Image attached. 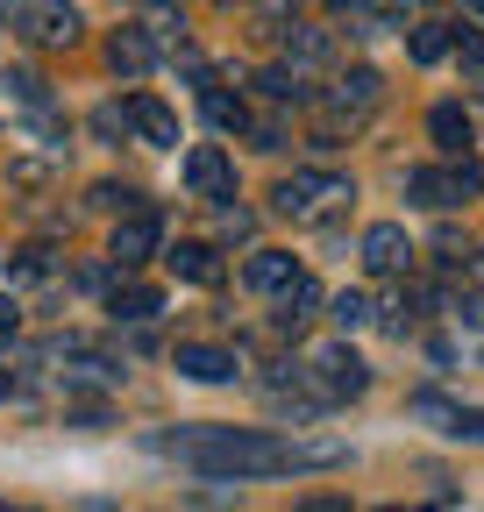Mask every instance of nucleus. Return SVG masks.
I'll use <instances>...</instances> for the list:
<instances>
[{
	"instance_id": "473e14b6",
	"label": "nucleus",
	"mask_w": 484,
	"mask_h": 512,
	"mask_svg": "<svg viewBox=\"0 0 484 512\" xmlns=\"http://www.w3.org/2000/svg\"><path fill=\"white\" fill-rule=\"evenodd\" d=\"M385 512H406V505H385Z\"/></svg>"
},
{
	"instance_id": "b1692460",
	"label": "nucleus",
	"mask_w": 484,
	"mask_h": 512,
	"mask_svg": "<svg viewBox=\"0 0 484 512\" xmlns=\"http://www.w3.org/2000/svg\"><path fill=\"white\" fill-rule=\"evenodd\" d=\"M335 320H342V328H363V320H371V299H363V292H342V299H335Z\"/></svg>"
},
{
	"instance_id": "f03ea898",
	"label": "nucleus",
	"mask_w": 484,
	"mask_h": 512,
	"mask_svg": "<svg viewBox=\"0 0 484 512\" xmlns=\"http://www.w3.org/2000/svg\"><path fill=\"white\" fill-rule=\"evenodd\" d=\"M307 384H314V406H342V399H363L371 392V370L349 342H328L307 356Z\"/></svg>"
},
{
	"instance_id": "20e7f679",
	"label": "nucleus",
	"mask_w": 484,
	"mask_h": 512,
	"mask_svg": "<svg viewBox=\"0 0 484 512\" xmlns=\"http://www.w3.org/2000/svg\"><path fill=\"white\" fill-rule=\"evenodd\" d=\"M157 242H164V214H157V207H136V214L114 221L107 256H114V271H136V264H150V256H157Z\"/></svg>"
},
{
	"instance_id": "72a5a7b5",
	"label": "nucleus",
	"mask_w": 484,
	"mask_h": 512,
	"mask_svg": "<svg viewBox=\"0 0 484 512\" xmlns=\"http://www.w3.org/2000/svg\"><path fill=\"white\" fill-rule=\"evenodd\" d=\"M15 8H22V0H15Z\"/></svg>"
},
{
	"instance_id": "c756f323",
	"label": "nucleus",
	"mask_w": 484,
	"mask_h": 512,
	"mask_svg": "<svg viewBox=\"0 0 484 512\" xmlns=\"http://www.w3.org/2000/svg\"><path fill=\"white\" fill-rule=\"evenodd\" d=\"M8 392H15V377H8V370H0V399H8Z\"/></svg>"
},
{
	"instance_id": "0eeeda50",
	"label": "nucleus",
	"mask_w": 484,
	"mask_h": 512,
	"mask_svg": "<svg viewBox=\"0 0 484 512\" xmlns=\"http://www.w3.org/2000/svg\"><path fill=\"white\" fill-rule=\"evenodd\" d=\"M363 264H371L378 278H399V271L413 264V242H406V228H399V221L363 228Z\"/></svg>"
},
{
	"instance_id": "39448f33",
	"label": "nucleus",
	"mask_w": 484,
	"mask_h": 512,
	"mask_svg": "<svg viewBox=\"0 0 484 512\" xmlns=\"http://www.w3.org/2000/svg\"><path fill=\"white\" fill-rule=\"evenodd\" d=\"M15 29L29 36V43H43V50H57V43H79V8H72V0H22V8H15Z\"/></svg>"
},
{
	"instance_id": "7ed1b4c3",
	"label": "nucleus",
	"mask_w": 484,
	"mask_h": 512,
	"mask_svg": "<svg viewBox=\"0 0 484 512\" xmlns=\"http://www.w3.org/2000/svg\"><path fill=\"white\" fill-rule=\"evenodd\" d=\"M342 200H356V192H349V178H335V171H292V178H278V192H271V207H278L285 221H321V214L342 207Z\"/></svg>"
},
{
	"instance_id": "f257e3e1",
	"label": "nucleus",
	"mask_w": 484,
	"mask_h": 512,
	"mask_svg": "<svg viewBox=\"0 0 484 512\" xmlns=\"http://www.w3.org/2000/svg\"><path fill=\"white\" fill-rule=\"evenodd\" d=\"M150 448L193 463L200 477H285V470L349 463L342 441H285V434H257V427H178V434H150Z\"/></svg>"
},
{
	"instance_id": "393cba45",
	"label": "nucleus",
	"mask_w": 484,
	"mask_h": 512,
	"mask_svg": "<svg viewBox=\"0 0 484 512\" xmlns=\"http://www.w3.org/2000/svg\"><path fill=\"white\" fill-rule=\"evenodd\" d=\"M8 93H15L22 107H43V79H36V72H8Z\"/></svg>"
},
{
	"instance_id": "ddd939ff",
	"label": "nucleus",
	"mask_w": 484,
	"mask_h": 512,
	"mask_svg": "<svg viewBox=\"0 0 484 512\" xmlns=\"http://www.w3.org/2000/svg\"><path fill=\"white\" fill-rule=\"evenodd\" d=\"M378 100H385V79L371 72V64H356V72H349V79L335 86V107H342V114H356V121H363V114H371Z\"/></svg>"
},
{
	"instance_id": "2f4dec72",
	"label": "nucleus",
	"mask_w": 484,
	"mask_h": 512,
	"mask_svg": "<svg viewBox=\"0 0 484 512\" xmlns=\"http://www.w3.org/2000/svg\"><path fill=\"white\" fill-rule=\"evenodd\" d=\"M463 8H470V15H484V0H463Z\"/></svg>"
},
{
	"instance_id": "4be33fe9",
	"label": "nucleus",
	"mask_w": 484,
	"mask_h": 512,
	"mask_svg": "<svg viewBox=\"0 0 484 512\" xmlns=\"http://www.w3.org/2000/svg\"><path fill=\"white\" fill-rule=\"evenodd\" d=\"M449 57L463 64V72H484V36H477V29H456V36H449Z\"/></svg>"
},
{
	"instance_id": "a211bd4d",
	"label": "nucleus",
	"mask_w": 484,
	"mask_h": 512,
	"mask_svg": "<svg viewBox=\"0 0 484 512\" xmlns=\"http://www.w3.org/2000/svg\"><path fill=\"white\" fill-rule=\"evenodd\" d=\"M207 121L221 136H242V128H250V107H242V93H228V86H207Z\"/></svg>"
},
{
	"instance_id": "7c9ffc66",
	"label": "nucleus",
	"mask_w": 484,
	"mask_h": 512,
	"mask_svg": "<svg viewBox=\"0 0 484 512\" xmlns=\"http://www.w3.org/2000/svg\"><path fill=\"white\" fill-rule=\"evenodd\" d=\"M378 8H420V0H378Z\"/></svg>"
},
{
	"instance_id": "dca6fc26",
	"label": "nucleus",
	"mask_w": 484,
	"mask_h": 512,
	"mask_svg": "<svg viewBox=\"0 0 484 512\" xmlns=\"http://www.w3.org/2000/svg\"><path fill=\"white\" fill-rule=\"evenodd\" d=\"M314 306H321V285L299 271V278L278 292V328H299V320H314Z\"/></svg>"
},
{
	"instance_id": "9d476101",
	"label": "nucleus",
	"mask_w": 484,
	"mask_h": 512,
	"mask_svg": "<svg viewBox=\"0 0 484 512\" xmlns=\"http://www.w3.org/2000/svg\"><path fill=\"white\" fill-rule=\"evenodd\" d=\"M107 64H114L121 79H143L150 64H157V36L150 29H114L107 36Z\"/></svg>"
},
{
	"instance_id": "f704fd0d",
	"label": "nucleus",
	"mask_w": 484,
	"mask_h": 512,
	"mask_svg": "<svg viewBox=\"0 0 484 512\" xmlns=\"http://www.w3.org/2000/svg\"><path fill=\"white\" fill-rule=\"evenodd\" d=\"M0 512H8V505H0Z\"/></svg>"
},
{
	"instance_id": "aec40b11",
	"label": "nucleus",
	"mask_w": 484,
	"mask_h": 512,
	"mask_svg": "<svg viewBox=\"0 0 484 512\" xmlns=\"http://www.w3.org/2000/svg\"><path fill=\"white\" fill-rule=\"evenodd\" d=\"M285 57L292 64H328L335 57V36L328 29H285Z\"/></svg>"
},
{
	"instance_id": "6ab92c4d",
	"label": "nucleus",
	"mask_w": 484,
	"mask_h": 512,
	"mask_svg": "<svg viewBox=\"0 0 484 512\" xmlns=\"http://www.w3.org/2000/svg\"><path fill=\"white\" fill-rule=\"evenodd\" d=\"M428 136H435L442 150H470V114H463L456 100H442V107L428 114Z\"/></svg>"
},
{
	"instance_id": "f8f14e48",
	"label": "nucleus",
	"mask_w": 484,
	"mask_h": 512,
	"mask_svg": "<svg viewBox=\"0 0 484 512\" xmlns=\"http://www.w3.org/2000/svg\"><path fill=\"white\" fill-rule=\"evenodd\" d=\"M107 313H114V320H129V328H143V320H157V313H164V292H157V285H136V278H129V285H114Z\"/></svg>"
},
{
	"instance_id": "cd10ccee",
	"label": "nucleus",
	"mask_w": 484,
	"mask_h": 512,
	"mask_svg": "<svg viewBox=\"0 0 484 512\" xmlns=\"http://www.w3.org/2000/svg\"><path fill=\"white\" fill-rule=\"evenodd\" d=\"M0 342H15V306L0 299Z\"/></svg>"
},
{
	"instance_id": "2eb2a0df",
	"label": "nucleus",
	"mask_w": 484,
	"mask_h": 512,
	"mask_svg": "<svg viewBox=\"0 0 484 512\" xmlns=\"http://www.w3.org/2000/svg\"><path fill=\"white\" fill-rule=\"evenodd\" d=\"M171 271L186 278V285H221V264H214L207 242H178V249H171Z\"/></svg>"
},
{
	"instance_id": "bb28decb",
	"label": "nucleus",
	"mask_w": 484,
	"mask_h": 512,
	"mask_svg": "<svg viewBox=\"0 0 484 512\" xmlns=\"http://www.w3.org/2000/svg\"><path fill=\"white\" fill-rule=\"evenodd\" d=\"M15 271H22V278H43V271H50V249H22Z\"/></svg>"
},
{
	"instance_id": "5701e85b",
	"label": "nucleus",
	"mask_w": 484,
	"mask_h": 512,
	"mask_svg": "<svg viewBox=\"0 0 484 512\" xmlns=\"http://www.w3.org/2000/svg\"><path fill=\"white\" fill-rule=\"evenodd\" d=\"M449 434H456V441H484V406H456Z\"/></svg>"
},
{
	"instance_id": "6e6552de",
	"label": "nucleus",
	"mask_w": 484,
	"mask_h": 512,
	"mask_svg": "<svg viewBox=\"0 0 484 512\" xmlns=\"http://www.w3.org/2000/svg\"><path fill=\"white\" fill-rule=\"evenodd\" d=\"M171 370L193 377V384H228V377H235V356L214 349V342H178V349H171Z\"/></svg>"
},
{
	"instance_id": "4468645a",
	"label": "nucleus",
	"mask_w": 484,
	"mask_h": 512,
	"mask_svg": "<svg viewBox=\"0 0 484 512\" xmlns=\"http://www.w3.org/2000/svg\"><path fill=\"white\" fill-rule=\"evenodd\" d=\"M242 278H250L257 292H285L299 278V264H292V249H257L250 264H242Z\"/></svg>"
},
{
	"instance_id": "1a4fd4ad",
	"label": "nucleus",
	"mask_w": 484,
	"mask_h": 512,
	"mask_svg": "<svg viewBox=\"0 0 484 512\" xmlns=\"http://www.w3.org/2000/svg\"><path fill=\"white\" fill-rule=\"evenodd\" d=\"M121 121H129L143 143H157V150H171V143H178V114H171L164 100H150V93H136L129 107H121Z\"/></svg>"
},
{
	"instance_id": "c85d7f7f",
	"label": "nucleus",
	"mask_w": 484,
	"mask_h": 512,
	"mask_svg": "<svg viewBox=\"0 0 484 512\" xmlns=\"http://www.w3.org/2000/svg\"><path fill=\"white\" fill-rule=\"evenodd\" d=\"M307 512H349V505H335V498H321V505H307Z\"/></svg>"
},
{
	"instance_id": "9b49d317",
	"label": "nucleus",
	"mask_w": 484,
	"mask_h": 512,
	"mask_svg": "<svg viewBox=\"0 0 484 512\" xmlns=\"http://www.w3.org/2000/svg\"><path fill=\"white\" fill-rule=\"evenodd\" d=\"M186 185L200 192V200H228V192H235V164L207 143V150H193V157H186Z\"/></svg>"
},
{
	"instance_id": "412c9836",
	"label": "nucleus",
	"mask_w": 484,
	"mask_h": 512,
	"mask_svg": "<svg viewBox=\"0 0 484 512\" xmlns=\"http://www.w3.org/2000/svg\"><path fill=\"white\" fill-rule=\"evenodd\" d=\"M257 93H264V100H285V107H292V100H307V86H299L292 64H271V72L257 79Z\"/></svg>"
},
{
	"instance_id": "a878e982",
	"label": "nucleus",
	"mask_w": 484,
	"mask_h": 512,
	"mask_svg": "<svg viewBox=\"0 0 484 512\" xmlns=\"http://www.w3.org/2000/svg\"><path fill=\"white\" fill-rule=\"evenodd\" d=\"M456 320L463 328H484V292H456Z\"/></svg>"
},
{
	"instance_id": "423d86ee",
	"label": "nucleus",
	"mask_w": 484,
	"mask_h": 512,
	"mask_svg": "<svg viewBox=\"0 0 484 512\" xmlns=\"http://www.w3.org/2000/svg\"><path fill=\"white\" fill-rule=\"evenodd\" d=\"M477 192V171L463 164V171H442V164H420V171H406V200L413 207H463Z\"/></svg>"
},
{
	"instance_id": "f3484780",
	"label": "nucleus",
	"mask_w": 484,
	"mask_h": 512,
	"mask_svg": "<svg viewBox=\"0 0 484 512\" xmlns=\"http://www.w3.org/2000/svg\"><path fill=\"white\" fill-rule=\"evenodd\" d=\"M449 36H456L449 22H413V36H406V57H413V64H442V57H449Z\"/></svg>"
}]
</instances>
